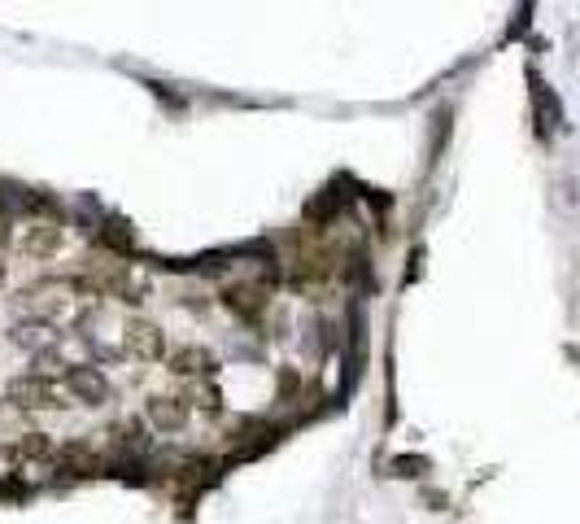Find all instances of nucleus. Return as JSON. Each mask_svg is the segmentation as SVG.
<instances>
[{
    "instance_id": "obj_1",
    "label": "nucleus",
    "mask_w": 580,
    "mask_h": 524,
    "mask_svg": "<svg viewBox=\"0 0 580 524\" xmlns=\"http://www.w3.org/2000/svg\"><path fill=\"white\" fill-rule=\"evenodd\" d=\"M5 407L18 415H48V411H70L75 402L66 398L62 380L40 376V372H22L5 385Z\"/></svg>"
},
{
    "instance_id": "obj_2",
    "label": "nucleus",
    "mask_w": 580,
    "mask_h": 524,
    "mask_svg": "<svg viewBox=\"0 0 580 524\" xmlns=\"http://www.w3.org/2000/svg\"><path fill=\"white\" fill-rule=\"evenodd\" d=\"M101 446H105V455H114V459H123V463L144 459L153 450V428L136 411L114 415V420L101 428Z\"/></svg>"
},
{
    "instance_id": "obj_3",
    "label": "nucleus",
    "mask_w": 580,
    "mask_h": 524,
    "mask_svg": "<svg viewBox=\"0 0 580 524\" xmlns=\"http://www.w3.org/2000/svg\"><path fill=\"white\" fill-rule=\"evenodd\" d=\"M62 389H66V398L75 402V407H92V411L114 407V402H118L114 380L105 376L96 363H70L62 372Z\"/></svg>"
},
{
    "instance_id": "obj_4",
    "label": "nucleus",
    "mask_w": 580,
    "mask_h": 524,
    "mask_svg": "<svg viewBox=\"0 0 580 524\" xmlns=\"http://www.w3.org/2000/svg\"><path fill=\"white\" fill-rule=\"evenodd\" d=\"M118 337H123L118 350L131 363H166V354H171V341H166L162 324H153L149 315H123V332Z\"/></svg>"
},
{
    "instance_id": "obj_5",
    "label": "nucleus",
    "mask_w": 580,
    "mask_h": 524,
    "mask_svg": "<svg viewBox=\"0 0 580 524\" xmlns=\"http://www.w3.org/2000/svg\"><path fill=\"white\" fill-rule=\"evenodd\" d=\"M166 372H171L179 385H197V380H219L223 376V359L201 341H184V345H171L166 354Z\"/></svg>"
},
{
    "instance_id": "obj_6",
    "label": "nucleus",
    "mask_w": 580,
    "mask_h": 524,
    "mask_svg": "<svg viewBox=\"0 0 580 524\" xmlns=\"http://www.w3.org/2000/svg\"><path fill=\"white\" fill-rule=\"evenodd\" d=\"M144 420H149L153 433L162 437H184L188 424H192V407L184 402V393L179 389H153L144 393Z\"/></svg>"
},
{
    "instance_id": "obj_7",
    "label": "nucleus",
    "mask_w": 580,
    "mask_h": 524,
    "mask_svg": "<svg viewBox=\"0 0 580 524\" xmlns=\"http://www.w3.org/2000/svg\"><path fill=\"white\" fill-rule=\"evenodd\" d=\"M214 302H219L227 315H236L240 324H258V319L271 311V293L253 280H223V289L214 293Z\"/></svg>"
},
{
    "instance_id": "obj_8",
    "label": "nucleus",
    "mask_w": 580,
    "mask_h": 524,
    "mask_svg": "<svg viewBox=\"0 0 580 524\" xmlns=\"http://www.w3.org/2000/svg\"><path fill=\"white\" fill-rule=\"evenodd\" d=\"M5 459L14 463V468H35V463H57V455H62V446L53 442V433H44V428H22V433H14L5 446Z\"/></svg>"
},
{
    "instance_id": "obj_9",
    "label": "nucleus",
    "mask_w": 580,
    "mask_h": 524,
    "mask_svg": "<svg viewBox=\"0 0 580 524\" xmlns=\"http://www.w3.org/2000/svg\"><path fill=\"white\" fill-rule=\"evenodd\" d=\"M66 249V228L62 223H40L31 219V228H22L18 236V254L31 262H53Z\"/></svg>"
},
{
    "instance_id": "obj_10",
    "label": "nucleus",
    "mask_w": 580,
    "mask_h": 524,
    "mask_svg": "<svg viewBox=\"0 0 580 524\" xmlns=\"http://www.w3.org/2000/svg\"><path fill=\"white\" fill-rule=\"evenodd\" d=\"M184 402L192 407V415H205V420H227V398L219 389V380H197V385H179Z\"/></svg>"
},
{
    "instance_id": "obj_11",
    "label": "nucleus",
    "mask_w": 580,
    "mask_h": 524,
    "mask_svg": "<svg viewBox=\"0 0 580 524\" xmlns=\"http://www.w3.org/2000/svg\"><path fill=\"white\" fill-rule=\"evenodd\" d=\"M9 341L18 345V350H31V359L48 345H57V332L53 324H40V319H18L14 328H9Z\"/></svg>"
},
{
    "instance_id": "obj_12",
    "label": "nucleus",
    "mask_w": 580,
    "mask_h": 524,
    "mask_svg": "<svg viewBox=\"0 0 580 524\" xmlns=\"http://www.w3.org/2000/svg\"><path fill=\"white\" fill-rule=\"evenodd\" d=\"M96 245H101L110 258H118V254H131V249H136V232H127V223L110 219L101 232H96Z\"/></svg>"
},
{
    "instance_id": "obj_13",
    "label": "nucleus",
    "mask_w": 580,
    "mask_h": 524,
    "mask_svg": "<svg viewBox=\"0 0 580 524\" xmlns=\"http://www.w3.org/2000/svg\"><path fill=\"white\" fill-rule=\"evenodd\" d=\"M175 306H179V311H188L192 319H210L219 302H214L210 293H197V289H192V293H179V297H175Z\"/></svg>"
},
{
    "instance_id": "obj_14",
    "label": "nucleus",
    "mask_w": 580,
    "mask_h": 524,
    "mask_svg": "<svg viewBox=\"0 0 580 524\" xmlns=\"http://www.w3.org/2000/svg\"><path fill=\"white\" fill-rule=\"evenodd\" d=\"M297 393H301V372L293 363H284L275 372V402H297Z\"/></svg>"
},
{
    "instance_id": "obj_15",
    "label": "nucleus",
    "mask_w": 580,
    "mask_h": 524,
    "mask_svg": "<svg viewBox=\"0 0 580 524\" xmlns=\"http://www.w3.org/2000/svg\"><path fill=\"white\" fill-rule=\"evenodd\" d=\"M14 245H18L14 223H9V214H0V254H5V249H14Z\"/></svg>"
},
{
    "instance_id": "obj_16",
    "label": "nucleus",
    "mask_w": 580,
    "mask_h": 524,
    "mask_svg": "<svg viewBox=\"0 0 580 524\" xmlns=\"http://www.w3.org/2000/svg\"><path fill=\"white\" fill-rule=\"evenodd\" d=\"M9 284V262H0V289Z\"/></svg>"
}]
</instances>
